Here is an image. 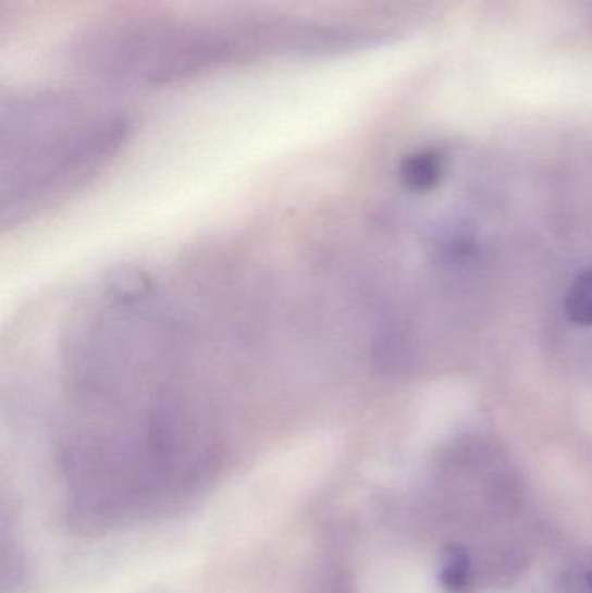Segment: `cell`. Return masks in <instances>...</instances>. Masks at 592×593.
I'll return each mask as SVG.
<instances>
[{
    "mask_svg": "<svg viewBox=\"0 0 592 593\" xmlns=\"http://www.w3.org/2000/svg\"><path fill=\"white\" fill-rule=\"evenodd\" d=\"M127 122L69 95L13 99L2 113L4 224H22L95 180L121 150Z\"/></svg>",
    "mask_w": 592,
    "mask_h": 593,
    "instance_id": "6da1fadb",
    "label": "cell"
},
{
    "mask_svg": "<svg viewBox=\"0 0 592 593\" xmlns=\"http://www.w3.org/2000/svg\"><path fill=\"white\" fill-rule=\"evenodd\" d=\"M247 35L180 25L134 23L98 32L81 51L86 69L110 81L163 86L195 77L247 52Z\"/></svg>",
    "mask_w": 592,
    "mask_h": 593,
    "instance_id": "7a4b0ae2",
    "label": "cell"
},
{
    "mask_svg": "<svg viewBox=\"0 0 592 593\" xmlns=\"http://www.w3.org/2000/svg\"><path fill=\"white\" fill-rule=\"evenodd\" d=\"M402 181L412 192H430L436 188L443 175V157L439 151L428 150L410 155L399 169Z\"/></svg>",
    "mask_w": 592,
    "mask_h": 593,
    "instance_id": "3957f363",
    "label": "cell"
},
{
    "mask_svg": "<svg viewBox=\"0 0 592 593\" xmlns=\"http://www.w3.org/2000/svg\"><path fill=\"white\" fill-rule=\"evenodd\" d=\"M565 311L574 323L592 324V268L580 273L571 283L565 300Z\"/></svg>",
    "mask_w": 592,
    "mask_h": 593,
    "instance_id": "277c9868",
    "label": "cell"
},
{
    "mask_svg": "<svg viewBox=\"0 0 592 593\" xmlns=\"http://www.w3.org/2000/svg\"><path fill=\"white\" fill-rule=\"evenodd\" d=\"M442 583L451 593L462 592L469 583V559L466 552L452 548L443 564Z\"/></svg>",
    "mask_w": 592,
    "mask_h": 593,
    "instance_id": "5b68a950",
    "label": "cell"
},
{
    "mask_svg": "<svg viewBox=\"0 0 592 593\" xmlns=\"http://www.w3.org/2000/svg\"><path fill=\"white\" fill-rule=\"evenodd\" d=\"M588 583H589V586H591V589H592V572L588 577Z\"/></svg>",
    "mask_w": 592,
    "mask_h": 593,
    "instance_id": "8992f818",
    "label": "cell"
}]
</instances>
